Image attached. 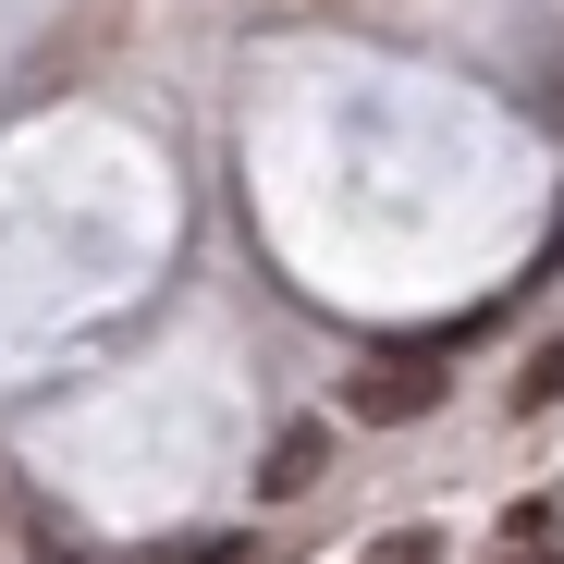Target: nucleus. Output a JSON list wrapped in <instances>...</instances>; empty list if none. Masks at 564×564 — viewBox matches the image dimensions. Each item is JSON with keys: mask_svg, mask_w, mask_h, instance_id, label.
Here are the masks:
<instances>
[{"mask_svg": "<svg viewBox=\"0 0 564 564\" xmlns=\"http://www.w3.org/2000/svg\"><path fill=\"white\" fill-rule=\"evenodd\" d=\"M454 393V344H381L344 381V405H356V430H405V417H430Z\"/></svg>", "mask_w": 564, "mask_h": 564, "instance_id": "nucleus-1", "label": "nucleus"}, {"mask_svg": "<svg viewBox=\"0 0 564 564\" xmlns=\"http://www.w3.org/2000/svg\"><path fill=\"white\" fill-rule=\"evenodd\" d=\"M319 454H332L319 430H282V442H270V466H258V503H295V491H319Z\"/></svg>", "mask_w": 564, "mask_h": 564, "instance_id": "nucleus-2", "label": "nucleus"}, {"mask_svg": "<svg viewBox=\"0 0 564 564\" xmlns=\"http://www.w3.org/2000/svg\"><path fill=\"white\" fill-rule=\"evenodd\" d=\"M552 393H564V332H552V344H540V356H528V381H516V417H540V405H552Z\"/></svg>", "mask_w": 564, "mask_h": 564, "instance_id": "nucleus-3", "label": "nucleus"}, {"mask_svg": "<svg viewBox=\"0 0 564 564\" xmlns=\"http://www.w3.org/2000/svg\"><path fill=\"white\" fill-rule=\"evenodd\" d=\"M528 111H540V123H564V62H540V86H528Z\"/></svg>", "mask_w": 564, "mask_h": 564, "instance_id": "nucleus-4", "label": "nucleus"}, {"mask_svg": "<svg viewBox=\"0 0 564 564\" xmlns=\"http://www.w3.org/2000/svg\"><path fill=\"white\" fill-rule=\"evenodd\" d=\"M503 564H552V552H540V540H503Z\"/></svg>", "mask_w": 564, "mask_h": 564, "instance_id": "nucleus-5", "label": "nucleus"}]
</instances>
